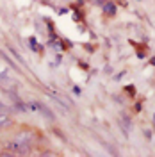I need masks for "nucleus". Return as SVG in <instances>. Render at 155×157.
<instances>
[{"instance_id": "nucleus-1", "label": "nucleus", "mask_w": 155, "mask_h": 157, "mask_svg": "<svg viewBox=\"0 0 155 157\" xmlns=\"http://www.w3.org/2000/svg\"><path fill=\"white\" fill-rule=\"evenodd\" d=\"M9 150L14 152L16 155H27L30 152V147H29V143H23V141H20V139H14V141L9 143Z\"/></svg>"}, {"instance_id": "nucleus-2", "label": "nucleus", "mask_w": 155, "mask_h": 157, "mask_svg": "<svg viewBox=\"0 0 155 157\" xmlns=\"http://www.w3.org/2000/svg\"><path fill=\"white\" fill-rule=\"evenodd\" d=\"M13 107L16 109V111H20V113H25V111H29V105H27V104H23V102H16V104H14V105H13Z\"/></svg>"}, {"instance_id": "nucleus-3", "label": "nucleus", "mask_w": 155, "mask_h": 157, "mask_svg": "<svg viewBox=\"0 0 155 157\" xmlns=\"http://www.w3.org/2000/svg\"><path fill=\"white\" fill-rule=\"evenodd\" d=\"M38 111H41V113H43V114H45L47 118H50V120L54 118V114H52V113L48 111V107H45V105H41V104H38Z\"/></svg>"}, {"instance_id": "nucleus-4", "label": "nucleus", "mask_w": 155, "mask_h": 157, "mask_svg": "<svg viewBox=\"0 0 155 157\" xmlns=\"http://www.w3.org/2000/svg\"><path fill=\"white\" fill-rule=\"evenodd\" d=\"M11 123V118L7 114H0V127H7Z\"/></svg>"}, {"instance_id": "nucleus-5", "label": "nucleus", "mask_w": 155, "mask_h": 157, "mask_svg": "<svg viewBox=\"0 0 155 157\" xmlns=\"http://www.w3.org/2000/svg\"><path fill=\"white\" fill-rule=\"evenodd\" d=\"M16 139H20V141H23V143H29V145H30V136H29V134H20Z\"/></svg>"}, {"instance_id": "nucleus-6", "label": "nucleus", "mask_w": 155, "mask_h": 157, "mask_svg": "<svg viewBox=\"0 0 155 157\" xmlns=\"http://www.w3.org/2000/svg\"><path fill=\"white\" fill-rule=\"evenodd\" d=\"M105 11L109 13V14H112V13H114V9H112V6H107V7H105Z\"/></svg>"}, {"instance_id": "nucleus-7", "label": "nucleus", "mask_w": 155, "mask_h": 157, "mask_svg": "<svg viewBox=\"0 0 155 157\" xmlns=\"http://www.w3.org/2000/svg\"><path fill=\"white\" fill-rule=\"evenodd\" d=\"M145 134H146V139H152V132L150 130H145Z\"/></svg>"}, {"instance_id": "nucleus-8", "label": "nucleus", "mask_w": 155, "mask_h": 157, "mask_svg": "<svg viewBox=\"0 0 155 157\" xmlns=\"http://www.w3.org/2000/svg\"><path fill=\"white\" fill-rule=\"evenodd\" d=\"M4 109H6V105H4V104H2V102H0V113H2V111H4Z\"/></svg>"}]
</instances>
